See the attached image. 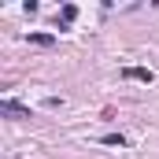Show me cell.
<instances>
[{"label": "cell", "mask_w": 159, "mask_h": 159, "mask_svg": "<svg viewBox=\"0 0 159 159\" xmlns=\"http://www.w3.org/2000/svg\"><path fill=\"white\" fill-rule=\"evenodd\" d=\"M0 111H4V115H11V119H30V111H26L22 104H15V100H4V104H0Z\"/></svg>", "instance_id": "cell-1"}, {"label": "cell", "mask_w": 159, "mask_h": 159, "mask_svg": "<svg viewBox=\"0 0 159 159\" xmlns=\"http://www.w3.org/2000/svg\"><path fill=\"white\" fill-rule=\"evenodd\" d=\"M74 19H78V7H74V4H67V7L59 11V26H70Z\"/></svg>", "instance_id": "cell-2"}, {"label": "cell", "mask_w": 159, "mask_h": 159, "mask_svg": "<svg viewBox=\"0 0 159 159\" xmlns=\"http://www.w3.org/2000/svg\"><path fill=\"white\" fill-rule=\"evenodd\" d=\"M126 78H137V81H152L148 70H126Z\"/></svg>", "instance_id": "cell-3"}, {"label": "cell", "mask_w": 159, "mask_h": 159, "mask_svg": "<svg viewBox=\"0 0 159 159\" xmlns=\"http://www.w3.org/2000/svg\"><path fill=\"white\" fill-rule=\"evenodd\" d=\"M104 144H119V148H122L126 141H122V133H107V137H104Z\"/></svg>", "instance_id": "cell-4"}, {"label": "cell", "mask_w": 159, "mask_h": 159, "mask_svg": "<svg viewBox=\"0 0 159 159\" xmlns=\"http://www.w3.org/2000/svg\"><path fill=\"white\" fill-rule=\"evenodd\" d=\"M34 44H52V34H34Z\"/></svg>", "instance_id": "cell-5"}]
</instances>
